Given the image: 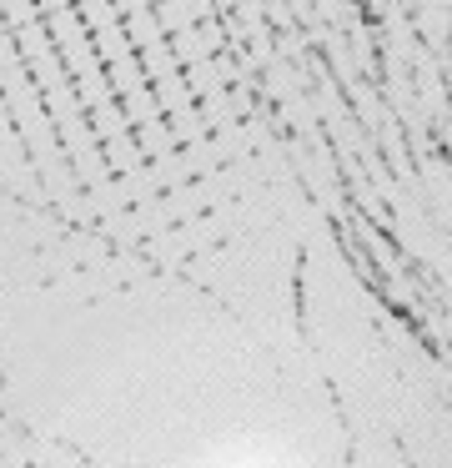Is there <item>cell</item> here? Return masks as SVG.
<instances>
[]
</instances>
